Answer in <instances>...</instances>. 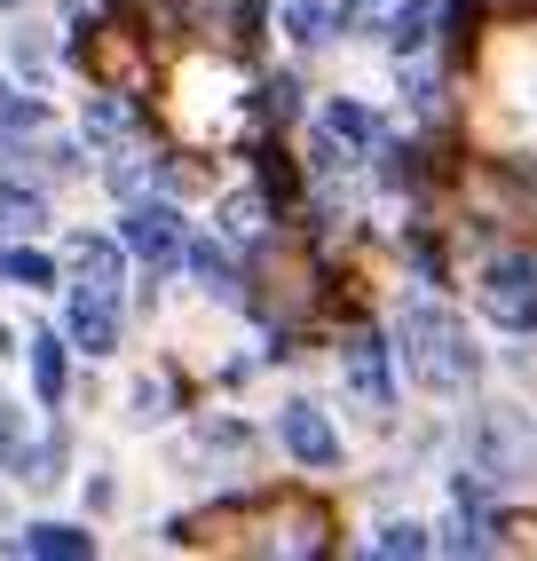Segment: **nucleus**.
<instances>
[{"label": "nucleus", "mask_w": 537, "mask_h": 561, "mask_svg": "<svg viewBox=\"0 0 537 561\" xmlns=\"http://www.w3.org/2000/svg\"><path fill=\"white\" fill-rule=\"evenodd\" d=\"M340 371H349V396L372 420L396 411V371H388V341H379V332H349V341H340Z\"/></svg>", "instance_id": "obj_4"}, {"label": "nucleus", "mask_w": 537, "mask_h": 561, "mask_svg": "<svg viewBox=\"0 0 537 561\" xmlns=\"http://www.w3.org/2000/svg\"><path fill=\"white\" fill-rule=\"evenodd\" d=\"M277 435H285V451L300 467H340V435H332V420L317 403H285L277 411Z\"/></svg>", "instance_id": "obj_5"}, {"label": "nucleus", "mask_w": 537, "mask_h": 561, "mask_svg": "<svg viewBox=\"0 0 537 561\" xmlns=\"http://www.w3.org/2000/svg\"><path fill=\"white\" fill-rule=\"evenodd\" d=\"M48 111H41V95H16V88H0V127H41Z\"/></svg>", "instance_id": "obj_19"}, {"label": "nucleus", "mask_w": 537, "mask_h": 561, "mask_svg": "<svg viewBox=\"0 0 537 561\" xmlns=\"http://www.w3.org/2000/svg\"><path fill=\"white\" fill-rule=\"evenodd\" d=\"M80 285H95V293H119V245L111 238H80Z\"/></svg>", "instance_id": "obj_14"}, {"label": "nucleus", "mask_w": 537, "mask_h": 561, "mask_svg": "<svg viewBox=\"0 0 537 561\" xmlns=\"http://www.w3.org/2000/svg\"><path fill=\"white\" fill-rule=\"evenodd\" d=\"M24 356H32V396H41V403H64V341H56V332H32Z\"/></svg>", "instance_id": "obj_8"}, {"label": "nucleus", "mask_w": 537, "mask_h": 561, "mask_svg": "<svg viewBox=\"0 0 537 561\" xmlns=\"http://www.w3.org/2000/svg\"><path fill=\"white\" fill-rule=\"evenodd\" d=\"M16 546H24V553H48V561H80V553H95V538L71 530V522H32Z\"/></svg>", "instance_id": "obj_10"}, {"label": "nucleus", "mask_w": 537, "mask_h": 561, "mask_svg": "<svg viewBox=\"0 0 537 561\" xmlns=\"http://www.w3.org/2000/svg\"><path fill=\"white\" fill-rule=\"evenodd\" d=\"M0 221H9V230H41V221H48V206L32 198V191H0Z\"/></svg>", "instance_id": "obj_17"}, {"label": "nucleus", "mask_w": 537, "mask_h": 561, "mask_svg": "<svg viewBox=\"0 0 537 561\" xmlns=\"http://www.w3.org/2000/svg\"><path fill=\"white\" fill-rule=\"evenodd\" d=\"M332 24H340V9H332V0H285V32H293L300 48L332 41Z\"/></svg>", "instance_id": "obj_12"}, {"label": "nucleus", "mask_w": 537, "mask_h": 561, "mask_svg": "<svg viewBox=\"0 0 537 561\" xmlns=\"http://www.w3.org/2000/svg\"><path fill=\"white\" fill-rule=\"evenodd\" d=\"M190 270H198L206 293H221V301H238V261H229L221 238H190Z\"/></svg>", "instance_id": "obj_7"}, {"label": "nucleus", "mask_w": 537, "mask_h": 561, "mask_svg": "<svg viewBox=\"0 0 537 561\" xmlns=\"http://www.w3.org/2000/svg\"><path fill=\"white\" fill-rule=\"evenodd\" d=\"M396 341H403V371L419 388H435V396H458L475 380V348H467V324H458L450 309L435 301H411L396 317Z\"/></svg>", "instance_id": "obj_1"}, {"label": "nucleus", "mask_w": 537, "mask_h": 561, "mask_svg": "<svg viewBox=\"0 0 537 561\" xmlns=\"http://www.w3.org/2000/svg\"><path fill=\"white\" fill-rule=\"evenodd\" d=\"M167 396H174L167 380H142V388H135V420H159V411H167Z\"/></svg>", "instance_id": "obj_21"}, {"label": "nucleus", "mask_w": 537, "mask_h": 561, "mask_svg": "<svg viewBox=\"0 0 537 561\" xmlns=\"http://www.w3.org/2000/svg\"><path fill=\"white\" fill-rule=\"evenodd\" d=\"M261 230H268V198H261V191H229V198H221V238H229V245H253Z\"/></svg>", "instance_id": "obj_9"}, {"label": "nucleus", "mask_w": 537, "mask_h": 561, "mask_svg": "<svg viewBox=\"0 0 537 561\" xmlns=\"http://www.w3.org/2000/svg\"><path fill=\"white\" fill-rule=\"evenodd\" d=\"M324 135H332V142H349V151H372L379 119H372L364 103H324Z\"/></svg>", "instance_id": "obj_13"}, {"label": "nucleus", "mask_w": 537, "mask_h": 561, "mask_svg": "<svg viewBox=\"0 0 537 561\" xmlns=\"http://www.w3.org/2000/svg\"><path fill=\"white\" fill-rule=\"evenodd\" d=\"M119 245L142 261L150 277H159V270H174V261L190 253V245H182V214H174L167 198H142V206H127V221H119Z\"/></svg>", "instance_id": "obj_3"}, {"label": "nucleus", "mask_w": 537, "mask_h": 561, "mask_svg": "<svg viewBox=\"0 0 537 561\" xmlns=\"http://www.w3.org/2000/svg\"><path fill=\"white\" fill-rule=\"evenodd\" d=\"M427 546H435V538L419 530V522H388V530L372 538V553H427Z\"/></svg>", "instance_id": "obj_18"}, {"label": "nucleus", "mask_w": 537, "mask_h": 561, "mask_svg": "<svg viewBox=\"0 0 537 561\" xmlns=\"http://www.w3.org/2000/svg\"><path fill=\"white\" fill-rule=\"evenodd\" d=\"M253 111H261V119H293V80H268Z\"/></svg>", "instance_id": "obj_20"}, {"label": "nucleus", "mask_w": 537, "mask_h": 561, "mask_svg": "<svg viewBox=\"0 0 537 561\" xmlns=\"http://www.w3.org/2000/svg\"><path fill=\"white\" fill-rule=\"evenodd\" d=\"M0 9H16V0H0Z\"/></svg>", "instance_id": "obj_22"}, {"label": "nucleus", "mask_w": 537, "mask_h": 561, "mask_svg": "<svg viewBox=\"0 0 537 561\" xmlns=\"http://www.w3.org/2000/svg\"><path fill=\"white\" fill-rule=\"evenodd\" d=\"M427 24H435V0H411V9L388 16V48L411 56V48H427Z\"/></svg>", "instance_id": "obj_16"}, {"label": "nucleus", "mask_w": 537, "mask_h": 561, "mask_svg": "<svg viewBox=\"0 0 537 561\" xmlns=\"http://www.w3.org/2000/svg\"><path fill=\"white\" fill-rule=\"evenodd\" d=\"M0 277H16L24 293H48V285H56V261L32 253V245H9V253H0Z\"/></svg>", "instance_id": "obj_15"}, {"label": "nucleus", "mask_w": 537, "mask_h": 561, "mask_svg": "<svg viewBox=\"0 0 537 561\" xmlns=\"http://www.w3.org/2000/svg\"><path fill=\"white\" fill-rule=\"evenodd\" d=\"M475 309L498 332H537V253H498L475 285Z\"/></svg>", "instance_id": "obj_2"}, {"label": "nucleus", "mask_w": 537, "mask_h": 561, "mask_svg": "<svg viewBox=\"0 0 537 561\" xmlns=\"http://www.w3.org/2000/svg\"><path fill=\"white\" fill-rule=\"evenodd\" d=\"M80 127H88L95 142H119V135H135V103L103 88V95H88V111H80Z\"/></svg>", "instance_id": "obj_11"}, {"label": "nucleus", "mask_w": 537, "mask_h": 561, "mask_svg": "<svg viewBox=\"0 0 537 561\" xmlns=\"http://www.w3.org/2000/svg\"><path fill=\"white\" fill-rule=\"evenodd\" d=\"M64 332H71L88 356H111V348H119V309H111V293L80 285V293H71V309H64Z\"/></svg>", "instance_id": "obj_6"}]
</instances>
